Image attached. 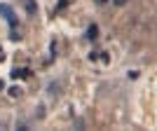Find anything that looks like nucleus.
<instances>
[{
	"label": "nucleus",
	"instance_id": "nucleus-1",
	"mask_svg": "<svg viewBox=\"0 0 157 131\" xmlns=\"http://www.w3.org/2000/svg\"><path fill=\"white\" fill-rule=\"evenodd\" d=\"M0 14L7 19V24H10V26H14V21H17V19H14V12H12V7H10V5L0 2Z\"/></svg>",
	"mask_w": 157,
	"mask_h": 131
},
{
	"label": "nucleus",
	"instance_id": "nucleus-2",
	"mask_svg": "<svg viewBox=\"0 0 157 131\" xmlns=\"http://www.w3.org/2000/svg\"><path fill=\"white\" fill-rule=\"evenodd\" d=\"M28 75H31L28 68H14V70H12V77L14 80H17V77H28Z\"/></svg>",
	"mask_w": 157,
	"mask_h": 131
},
{
	"label": "nucleus",
	"instance_id": "nucleus-3",
	"mask_svg": "<svg viewBox=\"0 0 157 131\" xmlns=\"http://www.w3.org/2000/svg\"><path fill=\"white\" fill-rule=\"evenodd\" d=\"M87 38H89V40H96L98 38V26H96V24H92V26L87 28Z\"/></svg>",
	"mask_w": 157,
	"mask_h": 131
},
{
	"label": "nucleus",
	"instance_id": "nucleus-4",
	"mask_svg": "<svg viewBox=\"0 0 157 131\" xmlns=\"http://www.w3.org/2000/svg\"><path fill=\"white\" fill-rule=\"evenodd\" d=\"M7 94H10V98H19L24 92H21V87H10V89H7Z\"/></svg>",
	"mask_w": 157,
	"mask_h": 131
},
{
	"label": "nucleus",
	"instance_id": "nucleus-5",
	"mask_svg": "<svg viewBox=\"0 0 157 131\" xmlns=\"http://www.w3.org/2000/svg\"><path fill=\"white\" fill-rule=\"evenodd\" d=\"M26 12H28V14L35 12V2H33V0H26Z\"/></svg>",
	"mask_w": 157,
	"mask_h": 131
},
{
	"label": "nucleus",
	"instance_id": "nucleus-6",
	"mask_svg": "<svg viewBox=\"0 0 157 131\" xmlns=\"http://www.w3.org/2000/svg\"><path fill=\"white\" fill-rule=\"evenodd\" d=\"M98 54H101V52H92V54H89V61H98Z\"/></svg>",
	"mask_w": 157,
	"mask_h": 131
},
{
	"label": "nucleus",
	"instance_id": "nucleus-7",
	"mask_svg": "<svg viewBox=\"0 0 157 131\" xmlns=\"http://www.w3.org/2000/svg\"><path fill=\"white\" fill-rule=\"evenodd\" d=\"M113 2H115V5H117V7H122V5H127V0H113Z\"/></svg>",
	"mask_w": 157,
	"mask_h": 131
},
{
	"label": "nucleus",
	"instance_id": "nucleus-8",
	"mask_svg": "<svg viewBox=\"0 0 157 131\" xmlns=\"http://www.w3.org/2000/svg\"><path fill=\"white\" fill-rule=\"evenodd\" d=\"M2 61H5V52H2V49H0V63H2Z\"/></svg>",
	"mask_w": 157,
	"mask_h": 131
},
{
	"label": "nucleus",
	"instance_id": "nucleus-9",
	"mask_svg": "<svg viewBox=\"0 0 157 131\" xmlns=\"http://www.w3.org/2000/svg\"><path fill=\"white\" fill-rule=\"evenodd\" d=\"M0 89H5V82H2V80H0Z\"/></svg>",
	"mask_w": 157,
	"mask_h": 131
}]
</instances>
